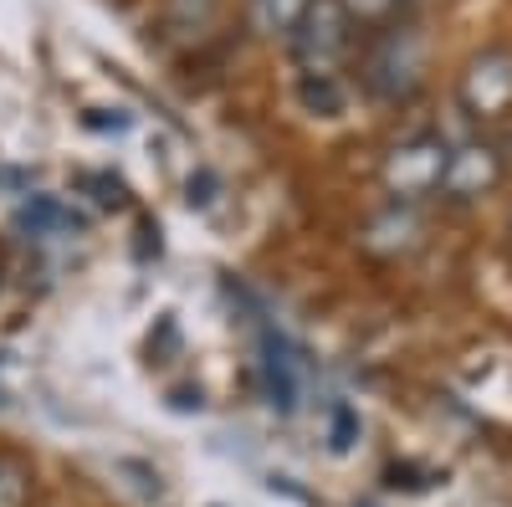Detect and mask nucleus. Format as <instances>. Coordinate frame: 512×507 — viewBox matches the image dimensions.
<instances>
[{"instance_id": "nucleus-15", "label": "nucleus", "mask_w": 512, "mask_h": 507, "mask_svg": "<svg viewBox=\"0 0 512 507\" xmlns=\"http://www.w3.org/2000/svg\"><path fill=\"white\" fill-rule=\"evenodd\" d=\"M0 185L16 190V185H26V175H16V169H0Z\"/></svg>"}, {"instance_id": "nucleus-11", "label": "nucleus", "mask_w": 512, "mask_h": 507, "mask_svg": "<svg viewBox=\"0 0 512 507\" xmlns=\"http://www.w3.org/2000/svg\"><path fill=\"white\" fill-rule=\"evenodd\" d=\"M354 441H359V410L349 400H333L328 405V446L344 456V451H354Z\"/></svg>"}, {"instance_id": "nucleus-4", "label": "nucleus", "mask_w": 512, "mask_h": 507, "mask_svg": "<svg viewBox=\"0 0 512 507\" xmlns=\"http://www.w3.org/2000/svg\"><path fill=\"white\" fill-rule=\"evenodd\" d=\"M420 72H425V36L415 26H390L364 62V82L369 93L384 103H405L420 88Z\"/></svg>"}, {"instance_id": "nucleus-8", "label": "nucleus", "mask_w": 512, "mask_h": 507, "mask_svg": "<svg viewBox=\"0 0 512 507\" xmlns=\"http://www.w3.org/2000/svg\"><path fill=\"white\" fill-rule=\"evenodd\" d=\"M344 82H338V72H303L297 77V103H303L308 113H323V118H338L344 113Z\"/></svg>"}, {"instance_id": "nucleus-9", "label": "nucleus", "mask_w": 512, "mask_h": 507, "mask_svg": "<svg viewBox=\"0 0 512 507\" xmlns=\"http://www.w3.org/2000/svg\"><path fill=\"white\" fill-rule=\"evenodd\" d=\"M415 231H420L415 210L390 200V210H384V216H374V221L364 226V246H374L379 236H390V241H384V251H410V246H415Z\"/></svg>"}, {"instance_id": "nucleus-3", "label": "nucleus", "mask_w": 512, "mask_h": 507, "mask_svg": "<svg viewBox=\"0 0 512 507\" xmlns=\"http://www.w3.org/2000/svg\"><path fill=\"white\" fill-rule=\"evenodd\" d=\"M287 41L297 72H338V62L354 52V21L338 0H313L303 21L287 31Z\"/></svg>"}, {"instance_id": "nucleus-1", "label": "nucleus", "mask_w": 512, "mask_h": 507, "mask_svg": "<svg viewBox=\"0 0 512 507\" xmlns=\"http://www.w3.org/2000/svg\"><path fill=\"white\" fill-rule=\"evenodd\" d=\"M256 385L277 415H292L308 395V354L267 313H256Z\"/></svg>"}, {"instance_id": "nucleus-12", "label": "nucleus", "mask_w": 512, "mask_h": 507, "mask_svg": "<svg viewBox=\"0 0 512 507\" xmlns=\"http://www.w3.org/2000/svg\"><path fill=\"white\" fill-rule=\"evenodd\" d=\"M77 185H82V190H93L98 205H123V200H128V185H123L118 175H103V169H82Z\"/></svg>"}, {"instance_id": "nucleus-7", "label": "nucleus", "mask_w": 512, "mask_h": 507, "mask_svg": "<svg viewBox=\"0 0 512 507\" xmlns=\"http://www.w3.org/2000/svg\"><path fill=\"white\" fill-rule=\"evenodd\" d=\"M16 226L26 236H36V241H62V236H77L82 231V216H77L67 200H57V195H26L16 205Z\"/></svg>"}, {"instance_id": "nucleus-6", "label": "nucleus", "mask_w": 512, "mask_h": 507, "mask_svg": "<svg viewBox=\"0 0 512 507\" xmlns=\"http://www.w3.org/2000/svg\"><path fill=\"white\" fill-rule=\"evenodd\" d=\"M502 180V154L492 139H466L461 149H451L446 159V180H441V195L466 205V200H482L487 190H497Z\"/></svg>"}, {"instance_id": "nucleus-2", "label": "nucleus", "mask_w": 512, "mask_h": 507, "mask_svg": "<svg viewBox=\"0 0 512 507\" xmlns=\"http://www.w3.org/2000/svg\"><path fill=\"white\" fill-rule=\"evenodd\" d=\"M446 159H451V144L441 134H431V129L400 139L390 154H384V169H379L390 200L395 205H415L425 195H436L441 180H446Z\"/></svg>"}, {"instance_id": "nucleus-10", "label": "nucleus", "mask_w": 512, "mask_h": 507, "mask_svg": "<svg viewBox=\"0 0 512 507\" xmlns=\"http://www.w3.org/2000/svg\"><path fill=\"white\" fill-rule=\"evenodd\" d=\"M313 0H251V26L262 36H287Z\"/></svg>"}, {"instance_id": "nucleus-14", "label": "nucleus", "mask_w": 512, "mask_h": 507, "mask_svg": "<svg viewBox=\"0 0 512 507\" xmlns=\"http://www.w3.org/2000/svg\"><path fill=\"white\" fill-rule=\"evenodd\" d=\"M26 502V472L16 461H0V507H21Z\"/></svg>"}, {"instance_id": "nucleus-5", "label": "nucleus", "mask_w": 512, "mask_h": 507, "mask_svg": "<svg viewBox=\"0 0 512 507\" xmlns=\"http://www.w3.org/2000/svg\"><path fill=\"white\" fill-rule=\"evenodd\" d=\"M456 103L466 118L497 123L512 113V47H482L456 77Z\"/></svg>"}, {"instance_id": "nucleus-16", "label": "nucleus", "mask_w": 512, "mask_h": 507, "mask_svg": "<svg viewBox=\"0 0 512 507\" xmlns=\"http://www.w3.org/2000/svg\"><path fill=\"white\" fill-rule=\"evenodd\" d=\"M0 277H6V262H0Z\"/></svg>"}, {"instance_id": "nucleus-13", "label": "nucleus", "mask_w": 512, "mask_h": 507, "mask_svg": "<svg viewBox=\"0 0 512 507\" xmlns=\"http://www.w3.org/2000/svg\"><path fill=\"white\" fill-rule=\"evenodd\" d=\"M338 6H344V11H349V21L359 26V21H390L400 0H338Z\"/></svg>"}]
</instances>
